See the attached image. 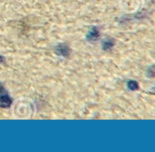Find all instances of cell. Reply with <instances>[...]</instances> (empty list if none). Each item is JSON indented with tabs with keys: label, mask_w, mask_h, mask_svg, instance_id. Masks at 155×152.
<instances>
[{
	"label": "cell",
	"mask_w": 155,
	"mask_h": 152,
	"mask_svg": "<svg viewBox=\"0 0 155 152\" xmlns=\"http://www.w3.org/2000/svg\"><path fill=\"white\" fill-rule=\"evenodd\" d=\"M2 59H3V58H2V57L0 56V62H1V61H2Z\"/></svg>",
	"instance_id": "7"
},
{
	"label": "cell",
	"mask_w": 155,
	"mask_h": 152,
	"mask_svg": "<svg viewBox=\"0 0 155 152\" xmlns=\"http://www.w3.org/2000/svg\"><path fill=\"white\" fill-rule=\"evenodd\" d=\"M11 103V99L7 95H3L0 97V106L2 108H8Z\"/></svg>",
	"instance_id": "2"
},
{
	"label": "cell",
	"mask_w": 155,
	"mask_h": 152,
	"mask_svg": "<svg viewBox=\"0 0 155 152\" xmlns=\"http://www.w3.org/2000/svg\"><path fill=\"white\" fill-rule=\"evenodd\" d=\"M150 74L149 76H154L155 75V67L150 68V71H148Z\"/></svg>",
	"instance_id": "6"
},
{
	"label": "cell",
	"mask_w": 155,
	"mask_h": 152,
	"mask_svg": "<svg viewBox=\"0 0 155 152\" xmlns=\"http://www.w3.org/2000/svg\"><path fill=\"white\" fill-rule=\"evenodd\" d=\"M113 45H114L113 41L110 40H107L103 42V48L105 49H110L112 46H113Z\"/></svg>",
	"instance_id": "5"
},
{
	"label": "cell",
	"mask_w": 155,
	"mask_h": 152,
	"mask_svg": "<svg viewBox=\"0 0 155 152\" xmlns=\"http://www.w3.org/2000/svg\"><path fill=\"white\" fill-rule=\"evenodd\" d=\"M57 52L59 55L67 57L70 53V49L65 44H60L57 47Z\"/></svg>",
	"instance_id": "1"
},
{
	"label": "cell",
	"mask_w": 155,
	"mask_h": 152,
	"mask_svg": "<svg viewBox=\"0 0 155 152\" xmlns=\"http://www.w3.org/2000/svg\"><path fill=\"white\" fill-rule=\"evenodd\" d=\"M128 87L131 90H136L138 88V84L135 81L130 80L128 83Z\"/></svg>",
	"instance_id": "4"
},
{
	"label": "cell",
	"mask_w": 155,
	"mask_h": 152,
	"mask_svg": "<svg viewBox=\"0 0 155 152\" xmlns=\"http://www.w3.org/2000/svg\"><path fill=\"white\" fill-rule=\"evenodd\" d=\"M99 35V32L96 29H93L88 35L87 36V39L90 40H95V39L98 37Z\"/></svg>",
	"instance_id": "3"
}]
</instances>
